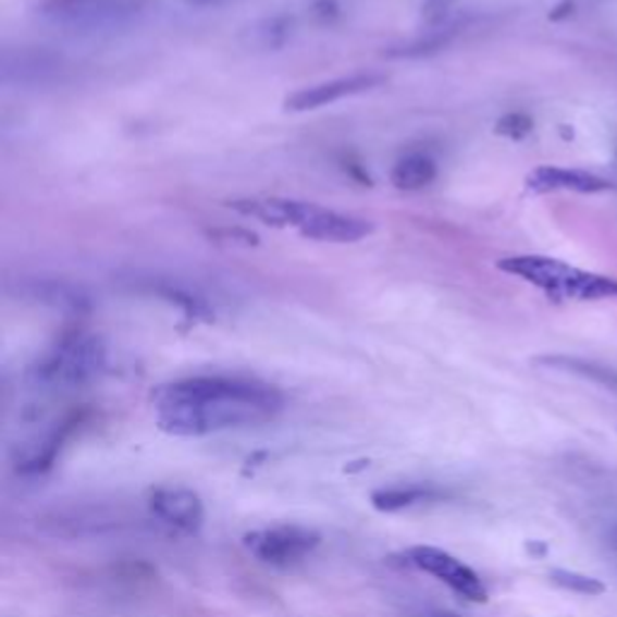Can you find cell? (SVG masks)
<instances>
[{
    "label": "cell",
    "mask_w": 617,
    "mask_h": 617,
    "mask_svg": "<svg viewBox=\"0 0 617 617\" xmlns=\"http://www.w3.org/2000/svg\"><path fill=\"white\" fill-rule=\"evenodd\" d=\"M69 73V65L59 53L41 47L10 49L0 59V81L20 87H47L61 83Z\"/></svg>",
    "instance_id": "7"
},
{
    "label": "cell",
    "mask_w": 617,
    "mask_h": 617,
    "mask_svg": "<svg viewBox=\"0 0 617 617\" xmlns=\"http://www.w3.org/2000/svg\"><path fill=\"white\" fill-rule=\"evenodd\" d=\"M145 0H41L37 15L73 35H111L143 17Z\"/></svg>",
    "instance_id": "4"
},
{
    "label": "cell",
    "mask_w": 617,
    "mask_h": 617,
    "mask_svg": "<svg viewBox=\"0 0 617 617\" xmlns=\"http://www.w3.org/2000/svg\"><path fill=\"white\" fill-rule=\"evenodd\" d=\"M446 492L434 488V485H408V488H384V490H374L372 492V507L377 511H403L410 507H418L422 502H436L444 499Z\"/></svg>",
    "instance_id": "16"
},
{
    "label": "cell",
    "mask_w": 617,
    "mask_h": 617,
    "mask_svg": "<svg viewBox=\"0 0 617 617\" xmlns=\"http://www.w3.org/2000/svg\"><path fill=\"white\" fill-rule=\"evenodd\" d=\"M531 131H533V119L521 114V111H514V114H507L497 121V133L504 138L521 140L529 136Z\"/></svg>",
    "instance_id": "20"
},
{
    "label": "cell",
    "mask_w": 617,
    "mask_h": 617,
    "mask_svg": "<svg viewBox=\"0 0 617 617\" xmlns=\"http://www.w3.org/2000/svg\"><path fill=\"white\" fill-rule=\"evenodd\" d=\"M436 162L428 152H408L391 170V184L400 190H422L436 178Z\"/></svg>",
    "instance_id": "17"
},
{
    "label": "cell",
    "mask_w": 617,
    "mask_h": 617,
    "mask_svg": "<svg viewBox=\"0 0 617 617\" xmlns=\"http://www.w3.org/2000/svg\"><path fill=\"white\" fill-rule=\"evenodd\" d=\"M400 557L406 565L420 569V571H428V575L444 581L446 587L456 591L461 599L470 603L488 601V589L482 587V581L476 571L468 565H464L461 559L444 553V550L432 547V545H415V547H408Z\"/></svg>",
    "instance_id": "6"
},
{
    "label": "cell",
    "mask_w": 617,
    "mask_h": 617,
    "mask_svg": "<svg viewBox=\"0 0 617 617\" xmlns=\"http://www.w3.org/2000/svg\"><path fill=\"white\" fill-rule=\"evenodd\" d=\"M22 292L29 299H37L39 305H47L53 309H65V311H85L89 309V297L83 287L65 283V280H29L22 287Z\"/></svg>",
    "instance_id": "15"
},
{
    "label": "cell",
    "mask_w": 617,
    "mask_h": 617,
    "mask_svg": "<svg viewBox=\"0 0 617 617\" xmlns=\"http://www.w3.org/2000/svg\"><path fill=\"white\" fill-rule=\"evenodd\" d=\"M367 466H369V461H355V466H345V473H355V470H362Z\"/></svg>",
    "instance_id": "22"
},
{
    "label": "cell",
    "mask_w": 617,
    "mask_h": 617,
    "mask_svg": "<svg viewBox=\"0 0 617 617\" xmlns=\"http://www.w3.org/2000/svg\"><path fill=\"white\" fill-rule=\"evenodd\" d=\"M526 550H529V553L535 555V557H543L547 553V545L538 543V541H531V543H526Z\"/></svg>",
    "instance_id": "21"
},
{
    "label": "cell",
    "mask_w": 617,
    "mask_h": 617,
    "mask_svg": "<svg viewBox=\"0 0 617 617\" xmlns=\"http://www.w3.org/2000/svg\"><path fill=\"white\" fill-rule=\"evenodd\" d=\"M372 232V224L365 218L347 215V212H338L331 208L317 206L311 220L305 224V230L299 234L307 239L317 242H335V244H353L365 239Z\"/></svg>",
    "instance_id": "12"
},
{
    "label": "cell",
    "mask_w": 617,
    "mask_h": 617,
    "mask_svg": "<svg viewBox=\"0 0 617 617\" xmlns=\"http://www.w3.org/2000/svg\"><path fill=\"white\" fill-rule=\"evenodd\" d=\"M150 511L157 519L182 533H198L206 521V507L194 490L160 488L152 490Z\"/></svg>",
    "instance_id": "10"
},
{
    "label": "cell",
    "mask_w": 617,
    "mask_h": 617,
    "mask_svg": "<svg viewBox=\"0 0 617 617\" xmlns=\"http://www.w3.org/2000/svg\"><path fill=\"white\" fill-rule=\"evenodd\" d=\"M232 210L242 212L246 218H256L273 227H295L297 232L305 230V224L311 220L317 203H307V200H292V198H246V200H232Z\"/></svg>",
    "instance_id": "11"
},
{
    "label": "cell",
    "mask_w": 617,
    "mask_h": 617,
    "mask_svg": "<svg viewBox=\"0 0 617 617\" xmlns=\"http://www.w3.org/2000/svg\"><path fill=\"white\" fill-rule=\"evenodd\" d=\"M381 83H384V75H377V73H355V75L335 77V81H326V83L297 89L295 95H289L285 99V109L287 111L321 109L326 104L341 102V99H345V97L362 95V92H367V89L379 87Z\"/></svg>",
    "instance_id": "9"
},
{
    "label": "cell",
    "mask_w": 617,
    "mask_h": 617,
    "mask_svg": "<svg viewBox=\"0 0 617 617\" xmlns=\"http://www.w3.org/2000/svg\"><path fill=\"white\" fill-rule=\"evenodd\" d=\"M157 428L172 436H206L277 418L283 391L246 377H188L152 391Z\"/></svg>",
    "instance_id": "1"
},
{
    "label": "cell",
    "mask_w": 617,
    "mask_h": 617,
    "mask_svg": "<svg viewBox=\"0 0 617 617\" xmlns=\"http://www.w3.org/2000/svg\"><path fill=\"white\" fill-rule=\"evenodd\" d=\"M526 188L531 194H553V190H571V194H603L613 184L605 178L583 172V170H563V166H538L526 176Z\"/></svg>",
    "instance_id": "13"
},
{
    "label": "cell",
    "mask_w": 617,
    "mask_h": 617,
    "mask_svg": "<svg viewBox=\"0 0 617 617\" xmlns=\"http://www.w3.org/2000/svg\"><path fill=\"white\" fill-rule=\"evenodd\" d=\"M321 545V533L307 526H275L244 535V547L263 565L287 567L301 563Z\"/></svg>",
    "instance_id": "5"
},
{
    "label": "cell",
    "mask_w": 617,
    "mask_h": 617,
    "mask_svg": "<svg viewBox=\"0 0 617 617\" xmlns=\"http://www.w3.org/2000/svg\"><path fill=\"white\" fill-rule=\"evenodd\" d=\"M107 369V345L95 333H63L39 360L29 367L27 379L41 391H69L92 384Z\"/></svg>",
    "instance_id": "2"
},
{
    "label": "cell",
    "mask_w": 617,
    "mask_h": 617,
    "mask_svg": "<svg viewBox=\"0 0 617 617\" xmlns=\"http://www.w3.org/2000/svg\"><path fill=\"white\" fill-rule=\"evenodd\" d=\"M190 5H218L222 0H188Z\"/></svg>",
    "instance_id": "23"
},
{
    "label": "cell",
    "mask_w": 617,
    "mask_h": 617,
    "mask_svg": "<svg viewBox=\"0 0 617 617\" xmlns=\"http://www.w3.org/2000/svg\"><path fill=\"white\" fill-rule=\"evenodd\" d=\"M292 27H295V20L289 15H275L263 20L261 25H256L251 29V37L263 49H277L292 37Z\"/></svg>",
    "instance_id": "18"
},
{
    "label": "cell",
    "mask_w": 617,
    "mask_h": 617,
    "mask_svg": "<svg viewBox=\"0 0 617 617\" xmlns=\"http://www.w3.org/2000/svg\"><path fill=\"white\" fill-rule=\"evenodd\" d=\"M89 418V410L81 408V410H73L65 415L63 420H59L44 432L35 444H29L27 448H22V454H17L15 458V468L17 473L22 476H39V473H47V470L55 464V458H59L61 448L65 446V442L71 440L75 434V430H81L83 424Z\"/></svg>",
    "instance_id": "8"
},
{
    "label": "cell",
    "mask_w": 617,
    "mask_h": 617,
    "mask_svg": "<svg viewBox=\"0 0 617 617\" xmlns=\"http://www.w3.org/2000/svg\"><path fill=\"white\" fill-rule=\"evenodd\" d=\"M504 273L526 280L543 289L555 301H599L617 299V277L579 271L557 258L547 256H511L502 258Z\"/></svg>",
    "instance_id": "3"
},
{
    "label": "cell",
    "mask_w": 617,
    "mask_h": 617,
    "mask_svg": "<svg viewBox=\"0 0 617 617\" xmlns=\"http://www.w3.org/2000/svg\"><path fill=\"white\" fill-rule=\"evenodd\" d=\"M613 543H615V547H617V533H615V538H613Z\"/></svg>",
    "instance_id": "24"
},
{
    "label": "cell",
    "mask_w": 617,
    "mask_h": 617,
    "mask_svg": "<svg viewBox=\"0 0 617 617\" xmlns=\"http://www.w3.org/2000/svg\"><path fill=\"white\" fill-rule=\"evenodd\" d=\"M138 287L143 292H150L155 297L170 301V305L182 311L188 321H210L215 317V309L210 307V301L203 295H198L194 287L176 283V280L148 277V280H138Z\"/></svg>",
    "instance_id": "14"
},
{
    "label": "cell",
    "mask_w": 617,
    "mask_h": 617,
    "mask_svg": "<svg viewBox=\"0 0 617 617\" xmlns=\"http://www.w3.org/2000/svg\"><path fill=\"white\" fill-rule=\"evenodd\" d=\"M550 581L571 593H581V596H601L605 591V583L601 579L579 575V571H569V569H553L550 571Z\"/></svg>",
    "instance_id": "19"
},
{
    "label": "cell",
    "mask_w": 617,
    "mask_h": 617,
    "mask_svg": "<svg viewBox=\"0 0 617 617\" xmlns=\"http://www.w3.org/2000/svg\"><path fill=\"white\" fill-rule=\"evenodd\" d=\"M442 617H458V615H442Z\"/></svg>",
    "instance_id": "25"
}]
</instances>
